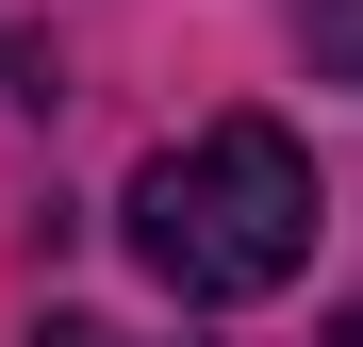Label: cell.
Listing matches in <instances>:
<instances>
[{
  "label": "cell",
  "mask_w": 363,
  "mask_h": 347,
  "mask_svg": "<svg viewBox=\"0 0 363 347\" xmlns=\"http://www.w3.org/2000/svg\"><path fill=\"white\" fill-rule=\"evenodd\" d=\"M116 215H133V265L165 298H281V281L314 265V149H297L281 116H215V133L165 149Z\"/></svg>",
  "instance_id": "obj_1"
},
{
  "label": "cell",
  "mask_w": 363,
  "mask_h": 347,
  "mask_svg": "<svg viewBox=\"0 0 363 347\" xmlns=\"http://www.w3.org/2000/svg\"><path fill=\"white\" fill-rule=\"evenodd\" d=\"M33 347H116V331H83V314H50V331H33Z\"/></svg>",
  "instance_id": "obj_2"
}]
</instances>
